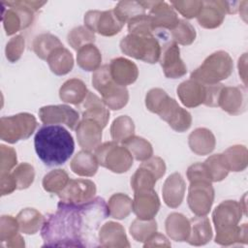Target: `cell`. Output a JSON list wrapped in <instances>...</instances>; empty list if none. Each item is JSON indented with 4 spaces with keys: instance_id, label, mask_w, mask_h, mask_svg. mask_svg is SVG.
I'll return each mask as SVG.
<instances>
[{
    "instance_id": "7",
    "label": "cell",
    "mask_w": 248,
    "mask_h": 248,
    "mask_svg": "<svg viewBox=\"0 0 248 248\" xmlns=\"http://www.w3.org/2000/svg\"><path fill=\"white\" fill-rule=\"evenodd\" d=\"M122 53L143 62L154 64L159 61L162 46L153 36L128 34L119 44Z\"/></svg>"
},
{
    "instance_id": "51",
    "label": "cell",
    "mask_w": 248,
    "mask_h": 248,
    "mask_svg": "<svg viewBox=\"0 0 248 248\" xmlns=\"http://www.w3.org/2000/svg\"><path fill=\"white\" fill-rule=\"evenodd\" d=\"M25 46V40L21 35H16L13 37L7 44L5 53L7 59L14 63L16 62L22 55Z\"/></svg>"
},
{
    "instance_id": "27",
    "label": "cell",
    "mask_w": 248,
    "mask_h": 248,
    "mask_svg": "<svg viewBox=\"0 0 248 248\" xmlns=\"http://www.w3.org/2000/svg\"><path fill=\"white\" fill-rule=\"evenodd\" d=\"M165 228L168 236L177 242L187 241L191 232L190 220L178 212H172L168 215L165 221Z\"/></svg>"
},
{
    "instance_id": "35",
    "label": "cell",
    "mask_w": 248,
    "mask_h": 248,
    "mask_svg": "<svg viewBox=\"0 0 248 248\" xmlns=\"http://www.w3.org/2000/svg\"><path fill=\"white\" fill-rule=\"evenodd\" d=\"M215 242L222 246H230L235 243L247 244L248 242V229L247 223L241 226H235L227 230L216 232Z\"/></svg>"
},
{
    "instance_id": "1",
    "label": "cell",
    "mask_w": 248,
    "mask_h": 248,
    "mask_svg": "<svg viewBox=\"0 0 248 248\" xmlns=\"http://www.w3.org/2000/svg\"><path fill=\"white\" fill-rule=\"evenodd\" d=\"M109 216L108 204L101 197L82 203L59 202L41 229L44 247H96L98 230Z\"/></svg>"
},
{
    "instance_id": "5",
    "label": "cell",
    "mask_w": 248,
    "mask_h": 248,
    "mask_svg": "<svg viewBox=\"0 0 248 248\" xmlns=\"http://www.w3.org/2000/svg\"><path fill=\"white\" fill-rule=\"evenodd\" d=\"M233 71V62L227 51L217 50L191 73L190 78L203 84H217L227 79Z\"/></svg>"
},
{
    "instance_id": "47",
    "label": "cell",
    "mask_w": 248,
    "mask_h": 248,
    "mask_svg": "<svg viewBox=\"0 0 248 248\" xmlns=\"http://www.w3.org/2000/svg\"><path fill=\"white\" fill-rule=\"evenodd\" d=\"M203 163L206 167L211 182L222 181L228 176L229 170L222 159L221 153L209 156Z\"/></svg>"
},
{
    "instance_id": "49",
    "label": "cell",
    "mask_w": 248,
    "mask_h": 248,
    "mask_svg": "<svg viewBox=\"0 0 248 248\" xmlns=\"http://www.w3.org/2000/svg\"><path fill=\"white\" fill-rule=\"evenodd\" d=\"M19 226L16 218L11 215H3L0 220V242L1 245L14 238L19 232Z\"/></svg>"
},
{
    "instance_id": "38",
    "label": "cell",
    "mask_w": 248,
    "mask_h": 248,
    "mask_svg": "<svg viewBox=\"0 0 248 248\" xmlns=\"http://www.w3.org/2000/svg\"><path fill=\"white\" fill-rule=\"evenodd\" d=\"M122 145L129 150L133 158H135L137 161L143 162L153 156V148L151 143L141 137L134 135L125 140L122 142Z\"/></svg>"
},
{
    "instance_id": "48",
    "label": "cell",
    "mask_w": 248,
    "mask_h": 248,
    "mask_svg": "<svg viewBox=\"0 0 248 248\" xmlns=\"http://www.w3.org/2000/svg\"><path fill=\"white\" fill-rule=\"evenodd\" d=\"M12 174L15 178L18 190L27 189L33 183L35 178L34 168L28 163H21L17 165L13 170Z\"/></svg>"
},
{
    "instance_id": "56",
    "label": "cell",
    "mask_w": 248,
    "mask_h": 248,
    "mask_svg": "<svg viewBox=\"0 0 248 248\" xmlns=\"http://www.w3.org/2000/svg\"><path fill=\"white\" fill-rule=\"evenodd\" d=\"M1 246L6 247V248H22L25 246V243H24L23 237L18 233L14 238H12L11 240L2 244Z\"/></svg>"
},
{
    "instance_id": "54",
    "label": "cell",
    "mask_w": 248,
    "mask_h": 248,
    "mask_svg": "<svg viewBox=\"0 0 248 248\" xmlns=\"http://www.w3.org/2000/svg\"><path fill=\"white\" fill-rule=\"evenodd\" d=\"M0 177H1V184H0L1 196L9 195V194L13 193L16 189H17L16 183L15 181V178H14L12 172L1 173Z\"/></svg>"
},
{
    "instance_id": "32",
    "label": "cell",
    "mask_w": 248,
    "mask_h": 248,
    "mask_svg": "<svg viewBox=\"0 0 248 248\" xmlns=\"http://www.w3.org/2000/svg\"><path fill=\"white\" fill-rule=\"evenodd\" d=\"M50 71L56 76H64L70 73L74 67L73 54L63 46L56 48L46 59Z\"/></svg>"
},
{
    "instance_id": "8",
    "label": "cell",
    "mask_w": 248,
    "mask_h": 248,
    "mask_svg": "<svg viewBox=\"0 0 248 248\" xmlns=\"http://www.w3.org/2000/svg\"><path fill=\"white\" fill-rule=\"evenodd\" d=\"M94 155L99 165L115 173L126 172L133 166L132 154L114 140L101 143L94 150Z\"/></svg>"
},
{
    "instance_id": "2",
    "label": "cell",
    "mask_w": 248,
    "mask_h": 248,
    "mask_svg": "<svg viewBox=\"0 0 248 248\" xmlns=\"http://www.w3.org/2000/svg\"><path fill=\"white\" fill-rule=\"evenodd\" d=\"M34 146L37 156L47 167L66 163L75 150L71 133L60 125H44L36 133Z\"/></svg>"
},
{
    "instance_id": "23",
    "label": "cell",
    "mask_w": 248,
    "mask_h": 248,
    "mask_svg": "<svg viewBox=\"0 0 248 248\" xmlns=\"http://www.w3.org/2000/svg\"><path fill=\"white\" fill-rule=\"evenodd\" d=\"M109 73L112 79L121 86L134 83L139 77V69L131 60L124 57L113 58L109 65Z\"/></svg>"
},
{
    "instance_id": "16",
    "label": "cell",
    "mask_w": 248,
    "mask_h": 248,
    "mask_svg": "<svg viewBox=\"0 0 248 248\" xmlns=\"http://www.w3.org/2000/svg\"><path fill=\"white\" fill-rule=\"evenodd\" d=\"M145 10H149L156 29H169L170 31L177 24L179 18L171 5L165 1H140Z\"/></svg>"
},
{
    "instance_id": "44",
    "label": "cell",
    "mask_w": 248,
    "mask_h": 248,
    "mask_svg": "<svg viewBox=\"0 0 248 248\" xmlns=\"http://www.w3.org/2000/svg\"><path fill=\"white\" fill-rule=\"evenodd\" d=\"M145 11L140 1H120L113 9L116 16L124 24L133 17L145 14Z\"/></svg>"
},
{
    "instance_id": "46",
    "label": "cell",
    "mask_w": 248,
    "mask_h": 248,
    "mask_svg": "<svg viewBox=\"0 0 248 248\" xmlns=\"http://www.w3.org/2000/svg\"><path fill=\"white\" fill-rule=\"evenodd\" d=\"M129 34L148 36L153 35L155 27L152 17L148 14H142L130 19L128 22Z\"/></svg>"
},
{
    "instance_id": "26",
    "label": "cell",
    "mask_w": 248,
    "mask_h": 248,
    "mask_svg": "<svg viewBox=\"0 0 248 248\" xmlns=\"http://www.w3.org/2000/svg\"><path fill=\"white\" fill-rule=\"evenodd\" d=\"M188 144L192 152L203 156L210 154L214 150L216 140L210 130L206 128H197L189 135Z\"/></svg>"
},
{
    "instance_id": "25",
    "label": "cell",
    "mask_w": 248,
    "mask_h": 248,
    "mask_svg": "<svg viewBox=\"0 0 248 248\" xmlns=\"http://www.w3.org/2000/svg\"><path fill=\"white\" fill-rule=\"evenodd\" d=\"M79 106L82 109V118L93 119L103 128L107 126L109 119V110L96 94L88 91L86 98Z\"/></svg>"
},
{
    "instance_id": "15",
    "label": "cell",
    "mask_w": 248,
    "mask_h": 248,
    "mask_svg": "<svg viewBox=\"0 0 248 248\" xmlns=\"http://www.w3.org/2000/svg\"><path fill=\"white\" fill-rule=\"evenodd\" d=\"M97 188L89 179H70L65 188L57 194L61 202L69 203H82L95 198Z\"/></svg>"
},
{
    "instance_id": "53",
    "label": "cell",
    "mask_w": 248,
    "mask_h": 248,
    "mask_svg": "<svg viewBox=\"0 0 248 248\" xmlns=\"http://www.w3.org/2000/svg\"><path fill=\"white\" fill-rule=\"evenodd\" d=\"M186 175L190 182L195 180H206L211 182L204 163H195L191 165L187 169Z\"/></svg>"
},
{
    "instance_id": "20",
    "label": "cell",
    "mask_w": 248,
    "mask_h": 248,
    "mask_svg": "<svg viewBox=\"0 0 248 248\" xmlns=\"http://www.w3.org/2000/svg\"><path fill=\"white\" fill-rule=\"evenodd\" d=\"M104 128L95 120L89 118H82L77 128L76 134L79 146L82 150H95L102 140V130Z\"/></svg>"
},
{
    "instance_id": "43",
    "label": "cell",
    "mask_w": 248,
    "mask_h": 248,
    "mask_svg": "<svg viewBox=\"0 0 248 248\" xmlns=\"http://www.w3.org/2000/svg\"><path fill=\"white\" fill-rule=\"evenodd\" d=\"M172 41L177 45L189 46L196 39V30L194 26L185 19H179L177 24L170 30Z\"/></svg>"
},
{
    "instance_id": "30",
    "label": "cell",
    "mask_w": 248,
    "mask_h": 248,
    "mask_svg": "<svg viewBox=\"0 0 248 248\" xmlns=\"http://www.w3.org/2000/svg\"><path fill=\"white\" fill-rule=\"evenodd\" d=\"M70 167L74 173L79 176L91 177L96 174L99 168V163L95 155L90 151L80 150L72 159Z\"/></svg>"
},
{
    "instance_id": "39",
    "label": "cell",
    "mask_w": 248,
    "mask_h": 248,
    "mask_svg": "<svg viewBox=\"0 0 248 248\" xmlns=\"http://www.w3.org/2000/svg\"><path fill=\"white\" fill-rule=\"evenodd\" d=\"M135 124L133 119L128 115H120L116 117L110 126V136L112 140L123 142L128 138L134 136Z\"/></svg>"
},
{
    "instance_id": "33",
    "label": "cell",
    "mask_w": 248,
    "mask_h": 248,
    "mask_svg": "<svg viewBox=\"0 0 248 248\" xmlns=\"http://www.w3.org/2000/svg\"><path fill=\"white\" fill-rule=\"evenodd\" d=\"M221 155L229 171H242L247 167L248 151L245 145H232L221 153Z\"/></svg>"
},
{
    "instance_id": "22",
    "label": "cell",
    "mask_w": 248,
    "mask_h": 248,
    "mask_svg": "<svg viewBox=\"0 0 248 248\" xmlns=\"http://www.w3.org/2000/svg\"><path fill=\"white\" fill-rule=\"evenodd\" d=\"M98 243L99 246L106 248L130 247L124 227L113 221H108L100 228L98 232Z\"/></svg>"
},
{
    "instance_id": "50",
    "label": "cell",
    "mask_w": 248,
    "mask_h": 248,
    "mask_svg": "<svg viewBox=\"0 0 248 248\" xmlns=\"http://www.w3.org/2000/svg\"><path fill=\"white\" fill-rule=\"evenodd\" d=\"M170 5L182 16L186 18H194L199 15L202 7V1H172L170 2Z\"/></svg>"
},
{
    "instance_id": "29",
    "label": "cell",
    "mask_w": 248,
    "mask_h": 248,
    "mask_svg": "<svg viewBox=\"0 0 248 248\" xmlns=\"http://www.w3.org/2000/svg\"><path fill=\"white\" fill-rule=\"evenodd\" d=\"M88 93L85 83L79 78H70L66 80L59 89V98L68 104L79 106Z\"/></svg>"
},
{
    "instance_id": "11",
    "label": "cell",
    "mask_w": 248,
    "mask_h": 248,
    "mask_svg": "<svg viewBox=\"0 0 248 248\" xmlns=\"http://www.w3.org/2000/svg\"><path fill=\"white\" fill-rule=\"evenodd\" d=\"M83 20L84 26L90 31L106 37L118 34L124 26V23L119 20L113 10L88 11L84 15Z\"/></svg>"
},
{
    "instance_id": "18",
    "label": "cell",
    "mask_w": 248,
    "mask_h": 248,
    "mask_svg": "<svg viewBox=\"0 0 248 248\" xmlns=\"http://www.w3.org/2000/svg\"><path fill=\"white\" fill-rule=\"evenodd\" d=\"M160 200L154 189L134 192L133 212L141 220L153 219L160 209Z\"/></svg>"
},
{
    "instance_id": "13",
    "label": "cell",
    "mask_w": 248,
    "mask_h": 248,
    "mask_svg": "<svg viewBox=\"0 0 248 248\" xmlns=\"http://www.w3.org/2000/svg\"><path fill=\"white\" fill-rule=\"evenodd\" d=\"M159 62L168 78H178L187 73V67L180 57L179 46L173 41L162 46Z\"/></svg>"
},
{
    "instance_id": "57",
    "label": "cell",
    "mask_w": 248,
    "mask_h": 248,
    "mask_svg": "<svg viewBox=\"0 0 248 248\" xmlns=\"http://www.w3.org/2000/svg\"><path fill=\"white\" fill-rule=\"evenodd\" d=\"M246 62H247V53H243L238 59V74L243 80L244 86L246 87Z\"/></svg>"
},
{
    "instance_id": "42",
    "label": "cell",
    "mask_w": 248,
    "mask_h": 248,
    "mask_svg": "<svg viewBox=\"0 0 248 248\" xmlns=\"http://www.w3.org/2000/svg\"><path fill=\"white\" fill-rule=\"evenodd\" d=\"M129 232L138 242H145L155 232H157V222L155 219L141 220L137 218L131 223Z\"/></svg>"
},
{
    "instance_id": "21",
    "label": "cell",
    "mask_w": 248,
    "mask_h": 248,
    "mask_svg": "<svg viewBox=\"0 0 248 248\" xmlns=\"http://www.w3.org/2000/svg\"><path fill=\"white\" fill-rule=\"evenodd\" d=\"M176 92L182 105L186 108H196L204 105L207 96V84L190 78L181 82Z\"/></svg>"
},
{
    "instance_id": "24",
    "label": "cell",
    "mask_w": 248,
    "mask_h": 248,
    "mask_svg": "<svg viewBox=\"0 0 248 248\" xmlns=\"http://www.w3.org/2000/svg\"><path fill=\"white\" fill-rule=\"evenodd\" d=\"M186 184L179 172H173L165 180L162 195L165 203L170 208L178 207L184 199Z\"/></svg>"
},
{
    "instance_id": "52",
    "label": "cell",
    "mask_w": 248,
    "mask_h": 248,
    "mask_svg": "<svg viewBox=\"0 0 248 248\" xmlns=\"http://www.w3.org/2000/svg\"><path fill=\"white\" fill-rule=\"evenodd\" d=\"M16 152L13 147L1 144L0 145V172H10L16 165Z\"/></svg>"
},
{
    "instance_id": "10",
    "label": "cell",
    "mask_w": 248,
    "mask_h": 248,
    "mask_svg": "<svg viewBox=\"0 0 248 248\" xmlns=\"http://www.w3.org/2000/svg\"><path fill=\"white\" fill-rule=\"evenodd\" d=\"M214 202L212 182L206 180L191 181L188 188L187 202L196 216L207 215Z\"/></svg>"
},
{
    "instance_id": "45",
    "label": "cell",
    "mask_w": 248,
    "mask_h": 248,
    "mask_svg": "<svg viewBox=\"0 0 248 248\" xmlns=\"http://www.w3.org/2000/svg\"><path fill=\"white\" fill-rule=\"evenodd\" d=\"M95 34L85 26H77L73 28L67 36L68 44L77 51L85 45L95 42Z\"/></svg>"
},
{
    "instance_id": "17",
    "label": "cell",
    "mask_w": 248,
    "mask_h": 248,
    "mask_svg": "<svg viewBox=\"0 0 248 248\" xmlns=\"http://www.w3.org/2000/svg\"><path fill=\"white\" fill-rule=\"evenodd\" d=\"M224 111L231 115L243 113L247 108V91L245 86H224L219 97V104Z\"/></svg>"
},
{
    "instance_id": "4",
    "label": "cell",
    "mask_w": 248,
    "mask_h": 248,
    "mask_svg": "<svg viewBox=\"0 0 248 248\" xmlns=\"http://www.w3.org/2000/svg\"><path fill=\"white\" fill-rule=\"evenodd\" d=\"M2 22L6 34L14 35L29 27L37 12L46 2L41 1H2Z\"/></svg>"
},
{
    "instance_id": "36",
    "label": "cell",
    "mask_w": 248,
    "mask_h": 248,
    "mask_svg": "<svg viewBox=\"0 0 248 248\" xmlns=\"http://www.w3.org/2000/svg\"><path fill=\"white\" fill-rule=\"evenodd\" d=\"M63 46V44L58 39V37L50 34V33H43L35 37L32 47L35 54L43 59L46 60L47 57L58 47Z\"/></svg>"
},
{
    "instance_id": "19",
    "label": "cell",
    "mask_w": 248,
    "mask_h": 248,
    "mask_svg": "<svg viewBox=\"0 0 248 248\" xmlns=\"http://www.w3.org/2000/svg\"><path fill=\"white\" fill-rule=\"evenodd\" d=\"M227 14V1H202V7L197 16V20L202 27L206 29H214L223 23Z\"/></svg>"
},
{
    "instance_id": "14",
    "label": "cell",
    "mask_w": 248,
    "mask_h": 248,
    "mask_svg": "<svg viewBox=\"0 0 248 248\" xmlns=\"http://www.w3.org/2000/svg\"><path fill=\"white\" fill-rule=\"evenodd\" d=\"M244 214L240 202L227 200L219 203L213 210L212 221L216 232L227 230L238 225Z\"/></svg>"
},
{
    "instance_id": "31",
    "label": "cell",
    "mask_w": 248,
    "mask_h": 248,
    "mask_svg": "<svg viewBox=\"0 0 248 248\" xmlns=\"http://www.w3.org/2000/svg\"><path fill=\"white\" fill-rule=\"evenodd\" d=\"M19 232L26 234H34L42 229L46 217L35 208H23L16 215Z\"/></svg>"
},
{
    "instance_id": "3",
    "label": "cell",
    "mask_w": 248,
    "mask_h": 248,
    "mask_svg": "<svg viewBox=\"0 0 248 248\" xmlns=\"http://www.w3.org/2000/svg\"><path fill=\"white\" fill-rule=\"evenodd\" d=\"M145 107L149 111L158 114L176 132H185L192 125L191 113L181 108L162 88H152L146 93Z\"/></svg>"
},
{
    "instance_id": "41",
    "label": "cell",
    "mask_w": 248,
    "mask_h": 248,
    "mask_svg": "<svg viewBox=\"0 0 248 248\" xmlns=\"http://www.w3.org/2000/svg\"><path fill=\"white\" fill-rule=\"evenodd\" d=\"M70 177L65 170L57 169L47 172L43 178V188L48 193L58 194L68 184Z\"/></svg>"
},
{
    "instance_id": "37",
    "label": "cell",
    "mask_w": 248,
    "mask_h": 248,
    "mask_svg": "<svg viewBox=\"0 0 248 248\" xmlns=\"http://www.w3.org/2000/svg\"><path fill=\"white\" fill-rule=\"evenodd\" d=\"M107 204L109 216L117 220L128 217L133 211V200L122 193L113 194Z\"/></svg>"
},
{
    "instance_id": "34",
    "label": "cell",
    "mask_w": 248,
    "mask_h": 248,
    "mask_svg": "<svg viewBox=\"0 0 248 248\" xmlns=\"http://www.w3.org/2000/svg\"><path fill=\"white\" fill-rule=\"evenodd\" d=\"M77 63L86 72H95L101 67L102 54L94 44L85 45L77 51Z\"/></svg>"
},
{
    "instance_id": "12",
    "label": "cell",
    "mask_w": 248,
    "mask_h": 248,
    "mask_svg": "<svg viewBox=\"0 0 248 248\" xmlns=\"http://www.w3.org/2000/svg\"><path fill=\"white\" fill-rule=\"evenodd\" d=\"M41 121L46 124H65L71 130H76L79 122L78 112L67 105H49L42 107L39 110Z\"/></svg>"
},
{
    "instance_id": "6",
    "label": "cell",
    "mask_w": 248,
    "mask_h": 248,
    "mask_svg": "<svg viewBox=\"0 0 248 248\" xmlns=\"http://www.w3.org/2000/svg\"><path fill=\"white\" fill-rule=\"evenodd\" d=\"M92 85L101 94L104 104L112 110L121 109L129 101L128 89L112 79L108 64L93 72Z\"/></svg>"
},
{
    "instance_id": "40",
    "label": "cell",
    "mask_w": 248,
    "mask_h": 248,
    "mask_svg": "<svg viewBox=\"0 0 248 248\" xmlns=\"http://www.w3.org/2000/svg\"><path fill=\"white\" fill-rule=\"evenodd\" d=\"M157 180L159 179L157 178L156 174L141 163L132 175L130 183L131 188L134 190V192H136L140 190L154 189Z\"/></svg>"
},
{
    "instance_id": "9",
    "label": "cell",
    "mask_w": 248,
    "mask_h": 248,
    "mask_svg": "<svg viewBox=\"0 0 248 248\" xmlns=\"http://www.w3.org/2000/svg\"><path fill=\"white\" fill-rule=\"evenodd\" d=\"M36 117L28 112H21L0 119V138L8 143L27 140L37 128Z\"/></svg>"
},
{
    "instance_id": "55",
    "label": "cell",
    "mask_w": 248,
    "mask_h": 248,
    "mask_svg": "<svg viewBox=\"0 0 248 248\" xmlns=\"http://www.w3.org/2000/svg\"><path fill=\"white\" fill-rule=\"evenodd\" d=\"M143 247H170V242L164 234L155 232L143 243Z\"/></svg>"
},
{
    "instance_id": "28",
    "label": "cell",
    "mask_w": 248,
    "mask_h": 248,
    "mask_svg": "<svg viewBox=\"0 0 248 248\" xmlns=\"http://www.w3.org/2000/svg\"><path fill=\"white\" fill-rule=\"evenodd\" d=\"M191 232L187 239L190 245L202 246L208 243L212 238V228L206 215L196 216L190 219Z\"/></svg>"
}]
</instances>
